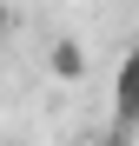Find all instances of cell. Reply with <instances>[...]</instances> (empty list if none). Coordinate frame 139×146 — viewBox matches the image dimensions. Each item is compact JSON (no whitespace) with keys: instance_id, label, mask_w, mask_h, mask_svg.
<instances>
[{"instance_id":"cell-1","label":"cell","mask_w":139,"mask_h":146,"mask_svg":"<svg viewBox=\"0 0 139 146\" xmlns=\"http://www.w3.org/2000/svg\"><path fill=\"white\" fill-rule=\"evenodd\" d=\"M139 133V46L119 60V73H113V139L106 146H126Z\"/></svg>"},{"instance_id":"cell-2","label":"cell","mask_w":139,"mask_h":146,"mask_svg":"<svg viewBox=\"0 0 139 146\" xmlns=\"http://www.w3.org/2000/svg\"><path fill=\"white\" fill-rule=\"evenodd\" d=\"M46 66H53V80H60V86H80V80H86V46H80V40H53Z\"/></svg>"},{"instance_id":"cell-3","label":"cell","mask_w":139,"mask_h":146,"mask_svg":"<svg viewBox=\"0 0 139 146\" xmlns=\"http://www.w3.org/2000/svg\"><path fill=\"white\" fill-rule=\"evenodd\" d=\"M7 27H13V13H7V7H0V33H7Z\"/></svg>"}]
</instances>
